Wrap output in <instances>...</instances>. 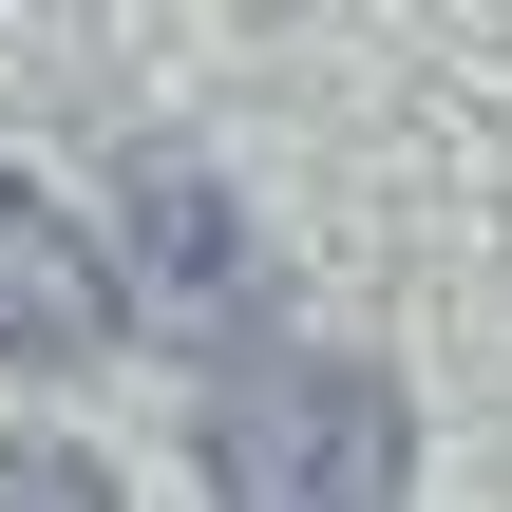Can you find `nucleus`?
<instances>
[{
	"label": "nucleus",
	"mask_w": 512,
	"mask_h": 512,
	"mask_svg": "<svg viewBox=\"0 0 512 512\" xmlns=\"http://www.w3.org/2000/svg\"><path fill=\"white\" fill-rule=\"evenodd\" d=\"M399 399H380V361H228V399H209V475L228 494H399Z\"/></svg>",
	"instance_id": "1"
},
{
	"label": "nucleus",
	"mask_w": 512,
	"mask_h": 512,
	"mask_svg": "<svg viewBox=\"0 0 512 512\" xmlns=\"http://www.w3.org/2000/svg\"><path fill=\"white\" fill-rule=\"evenodd\" d=\"M133 228H152L133 323H228V304H247V228H228V190H209L190 152H152V171H133Z\"/></svg>",
	"instance_id": "3"
},
{
	"label": "nucleus",
	"mask_w": 512,
	"mask_h": 512,
	"mask_svg": "<svg viewBox=\"0 0 512 512\" xmlns=\"http://www.w3.org/2000/svg\"><path fill=\"white\" fill-rule=\"evenodd\" d=\"M114 323H133V266H114L57 190H19V171H0V361H19V380H76Z\"/></svg>",
	"instance_id": "2"
}]
</instances>
